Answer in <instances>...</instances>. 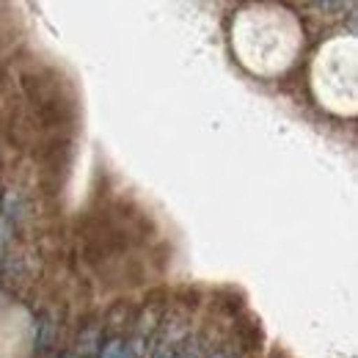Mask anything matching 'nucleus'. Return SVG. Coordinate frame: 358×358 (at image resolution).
Here are the masks:
<instances>
[]
</instances>
